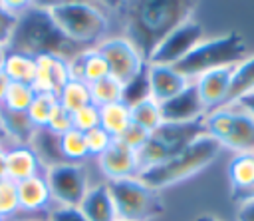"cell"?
Masks as SVG:
<instances>
[{
	"instance_id": "cell-1",
	"label": "cell",
	"mask_w": 254,
	"mask_h": 221,
	"mask_svg": "<svg viewBox=\"0 0 254 221\" xmlns=\"http://www.w3.org/2000/svg\"><path fill=\"white\" fill-rule=\"evenodd\" d=\"M123 26L129 40L143 52L145 60L149 50L167 36L175 26L192 18L194 2L187 0H143L123 4Z\"/></svg>"
},
{
	"instance_id": "cell-2",
	"label": "cell",
	"mask_w": 254,
	"mask_h": 221,
	"mask_svg": "<svg viewBox=\"0 0 254 221\" xmlns=\"http://www.w3.org/2000/svg\"><path fill=\"white\" fill-rule=\"evenodd\" d=\"M8 48L30 56L58 54L67 60L73 58L77 52H81L62 34V30L52 20L46 4H34V2L18 16L16 30L12 34Z\"/></svg>"
},
{
	"instance_id": "cell-3",
	"label": "cell",
	"mask_w": 254,
	"mask_h": 221,
	"mask_svg": "<svg viewBox=\"0 0 254 221\" xmlns=\"http://www.w3.org/2000/svg\"><path fill=\"white\" fill-rule=\"evenodd\" d=\"M46 8L62 34L79 50L97 48L111 36V18L99 4L67 0L50 2Z\"/></svg>"
},
{
	"instance_id": "cell-4",
	"label": "cell",
	"mask_w": 254,
	"mask_h": 221,
	"mask_svg": "<svg viewBox=\"0 0 254 221\" xmlns=\"http://www.w3.org/2000/svg\"><path fill=\"white\" fill-rule=\"evenodd\" d=\"M218 151H220V143L214 141L208 135H202L196 141H192L189 147H185L183 151H179L177 155L169 157L167 161L141 171L139 177L149 187L161 191V189L171 187V185H177V183H181V181L196 175L204 167H208L216 159Z\"/></svg>"
},
{
	"instance_id": "cell-5",
	"label": "cell",
	"mask_w": 254,
	"mask_h": 221,
	"mask_svg": "<svg viewBox=\"0 0 254 221\" xmlns=\"http://www.w3.org/2000/svg\"><path fill=\"white\" fill-rule=\"evenodd\" d=\"M246 54V42L240 34L230 32L218 38L200 40L175 68L187 80H196L198 76L226 66L240 64V58Z\"/></svg>"
},
{
	"instance_id": "cell-6",
	"label": "cell",
	"mask_w": 254,
	"mask_h": 221,
	"mask_svg": "<svg viewBox=\"0 0 254 221\" xmlns=\"http://www.w3.org/2000/svg\"><path fill=\"white\" fill-rule=\"evenodd\" d=\"M206 135L204 131V117L196 121H185V123H173L163 121L153 133H149V139L145 145L137 151L139 161V173L167 161L169 157L177 155L185 147H189L198 137Z\"/></svg>"
},
{
	"instance_id": "cell-7",
	"label": "cell",
	"mask_w": 254,
	"mask_h": 221,
	"mask_svg": "<svg viewBox=\"0 0 254 221\" xmlns=\"http://www.w3.org/2000/svg\"><path fill=\"white\" fill-rule=\"evenodd\" d=\"M117 219L125 221H151L165 211L161 191L149 187L139 175L107 181Z\"/></svg>"
},
{
	"instance_id": "cell-8",
	"label": "cell",
	"mask_w": 254,
	"mask_h": 221,
	"mask_svg": "<svg viewBox=\"0 0 254 221\" xmlns=\"http://www.w3.org/2000/svg\"><path fill=\"white\" fill-rule=\"evenodd\" d=\"M208 137L236 153H254V117L246 111L218 108L204 115Z\"/></svg>"
},
{
	"instance_id": "cell-9",
	"label": "cell",
	"mask_w": 254,
	"mask_h": 221,
	"mask_svg": "<svg viewBox=\"0 0 254 221\" xmlns=\"http://www.w3.org/2000/svg\"><path fill=\"white\" fill-rule=\"evenodd\" d=\"M97 50L105 58L109 66V76L119 80L125 88L135 86L145 78L147 60L143 52L135 46L133 40H129L123 34H111L107 40H103Z\"/></svg>"
},
{
	"instance_id": "cell-10",
	"label": "cell",
	"mask_w": 254,
	"mask_h": 221,
	"mask_svg": "<svg viewBox=\"0 0 254 221\" xmlns=\"http://www.w3.org/2000/svg\"><path fill=\"white\" fill-rule=\"evenodd\" d=\"M54 205L60 207H79L87 189L91 187L89 171L85 163H54L44 169Z\"/></svg>"
},
{
	"instance_id": "cell-11",
	"label": "cell",
	"mask_w": 254,
	"mask_h": 221,
	"mask_svg": "<svg viewBox=\"0 0 254 221\" xmlns=\"http://www.w3.org/2000/svg\"><path fill=\"white\" fill-rule=\"evenodd\" d=\"M202 26L189 18L175 26L167 36H163L147 54V64L155 66H177L200 40H202Z\"/></svg>"
},
{
	"instance_id": "cell-12",
	"label": "cell",
	"mask_w": 254,
	"mask_h": 221,
	"mask_svg": "<svg viewBox=\"0 0 254 221\" xmlns=\"http://www.w3.org/2000/svg\"><path fill=\"white\" fill-rule=\"evenodd\" d=\"M189 84H190V80H187L183 74H179L175 66L147 64V68H145L147 96L151 100H155L159 106L173 100L175 96H179Z\"/></svg>"
},
{
	"instance_id": "cell-13",
	"label": "cell",
	"mask_w": 254,
	"mask_h": 221,
	"mask_svg": "<svg viewBox=\"0 0 254 221\" xmlns=\"http://www.w3.org/2000/svg\"><path fill=\"white\" fill-rule=\"evenodd\" d=\"M101 175L105 181H117V179H127V177H137L139 175V161H137V151L121 143L119 139H113V143L95 159Z\"/></svg>"
},
{
	"instance_id": "cell-14",
	"label": "cell",
	"mask_w": 254,
	"mask_h": 221,
	"mask_svg": "<svg viewBox=\"0 0 254 221\" xmlns=\"http://www.w3.org/2000/svg\"><path fill=\"white\" fill-rule=\"evenodd\" d=\"M67 82H69L67 58L58 54L36 56V80H34L36 92L58 96Z\"/></svg>"
},
{
	"instance_id": "cell-15",
	"label": "cell",
	"mask_w": 254,
	"mask_h": 221,
	"mask_svg": "<svg viewBox=\"0 0 254 221\" xmlns=\"http://www.w3.org/2000/svg\"><path fill=\"white\" fill-rule=\"evenodd\" d=\"M232 72H234V66H226V68L210 70V72L198 76L196 80H192L206 113L212 111V110H218V108H222L226 104Z\"/></svg>"
},
{
	"instance_id": "cell-16",
	"label": "cell",
	"mask_w": 254,
	"mask_h": 221,
	"mask_svg": "<svg viewBox=\"0 0 254 221\" xmlns=\"http://www.w3.org/2000/svg\"><path fill=\"white\" fill-rule=\"evenodd\" d=\"M161 115H163V121H173V123L202 119L206 115V110L200 102L196 86L190 82L179 96L161 104Z\"/></svg>"
},
{
	"instance_id": "cell-17",
	"label": "cell",
	"mask_w": 254,
	"mask_h": 221,
	"mask_svg": "<svg viewBox=\"0 0 254 221\" xmlns=\"http://www.w3.org/2000/svg\"><path fill=\"white\" fill-rule=\"evenodd\" d=\"M44 163L30 143L6 145V177L14 183L44 173Z\"/></svg>"
},
{
	"instance_id": "cell-18",
	"label": "cell",
	"mask_w": 254,
	"mask_h": 221,
	"mask_svg": "<svg viewBox=\"0 0 254 221\" xmlns=\"http://www.w3.org/2000/svg\"><path fill=\"white\" fill-rule=\"evenodd\" d=\"M228 179L232 201H254V153H236L228 165Z\"/></svg>"
},
{
	"instance_id": "cell-19",
	"label": "cell",
	"mask_w": 254,
	"mask_h": 221,
	"mask_svg": "<svg viewBox=\"0 0 254 221\" xmlns=\"http://www.w3.org/2000/svg\"><path fill=\"white\" fill-rule=\"evenodd\" d=\"M16 187H18L20 211H26V213H50L56 207L44 173L36 175V177H30V179H24V181L16 183Z\"/></svg>"
},
{
	"instance_id": "cell-20",
	"label": "cell",
	"mask_w": 254,
	"mask_h": 221,
	"mask_svg": "<svg viewBox=\"0 0 254 221\" xmlns=\"http://www.w3.org/2000/svg\"><path fill=\"white\" fill-rule=\"evenodd\" d=\"M67 68H69V80H79L85 82L87 86L109 76V66L97 48H87L77 52L73 58L67 60Z\"/></svg>"
},
{
	"instance_id": "cell-21",
	"label": "cell",
	"mask_w": 254,
	"mask_h": 221,
	"mask_svg": "<svg viewBox=\"0 0 254 221\" xmlns=\"http://www.w3.org/2000/svg\"><path fill=\"white\" fill-rule=\"evenodd\" d=\"M77 209L81 211V215L87 221H115L117 219L107 181L91 183V187L87 189V193L81 199Z\"/></svg>"
},
{
	"instance_id": "cell-22",
	"label": "cell",
	"mask_w": 254,
	"mask_h": 221,
	"mask_svg": "<svg viewBox=\"0 0 254 221\" xmlns=\"http://www.w3.org/2000/svg\"><path fill=\"white\" fill-rule=\"evenodd\" d=\"M2 72L14 84L34 86V80H36V56H30V54H24V52L8 48L4 64H2Z\"/></svg>"
},
{
	"instance_id": "cell-23",
	"label": "cell",
	"mask_w": 254,
	"mask_h": 221,
	"mask_svg": "<svg viewBox=\"0 0 254 221\" xmlns=\"http://www.w3.org/2000/svg\"><path fill=\"white\" fill-rule=\"evenodd\" d=\"M0 131L2 137L12 139L10 145H14V143H30L36 133V127L28 119V113L8 111L0 108Z\"/></svg>"
},
{
	"instance_id": "cell-24",
	"label": "cell",
	"mask_w": 254,
	"mask_h": 221,
	"mask_svg": "<svg viewBox=\"0 0 254 221\" xmlns=\"http://www.w3.org/2000/svg\"><path fill=\"white\" fill-rule=\"evenodd\" d=\"M129 111H131V123L139 125L147 133H153L163 123L161 106L155 100H151L149 96H141V98L133 100L129 104Z\"/></svg>"
},
{
	"instance_id": "cell-25",
	"label": "cell",
	"mask_w": 254,
	"mask_h": 221,
	"mask_svg": "<svg viewBox=\"0 0 254 221\" xmlns=\"http://www.w3.org/2000/svg\"><path fill=\"white\" fill-rule=\"evenodd\" d=\"M99 125L113 137H121L123 131L131 125V111L127 102H117L99 108Z\"/></svg>"
},
{
	"instance_id": "cell-26",
	"label": "cell",
	"mask_w": 254,
	"mask_h": 221,
	"mask_svg": "<svg viewBox=\"0 0 254 221\" xmlns=\"http://www.w3.org/2000/svg\"><path fill=\"white\" fill-rule=\"evenodd\" d=\"M254 92V56L248 60H242L240 64L234 66L232 80H230V90L226 96V104L222 108H228L236 104L242 96Z\"/></svg>"
},
{
	"instance_id": "cell-27",
	"label": "cell",
	"mask_w": 254,
	"mask_h": 221,
	"mask_svg": "<svg viewBox=\"0 0 254 221\" xmlns=\"http://www.w3.org/2000/svg\"><path fill=\"white\" fill-rule=\"evenodd\" d=\"M58 151L62 161L67 163H85L89 159L87 153V145H85V133L77 131V129H69L64 135L58 137Z\"/></svg>"
},
{
	"instance_id": "cell-28",
	"label": "cell",
	"mask_w": 254,
	"mask_h": 221,
	"mask_svg": "<svg viewBox=\"0 0 254 221\" xmlns=\"http://www.w3.org/2000/svg\"><path fill=\"white\" fill-rule=\"evenodd\" d=\"M60 108V102H58V96L54 94H44V92H36L30 108H28V119L32 121V125L36 129H46L50 119L54 117V113L58 111Z\"/></svg>"
},
{
	"instance_id": "cell-29",
	"label": "cell",
	"mask_w": 254,
	"mask_h": 221,
	"mask_svg": "<svg viewBox=\"0 0 254 221\" xmlns=\"http://www.w3.org/2000/svg\"><path fill=\"white\" fill-rule=\"evenodd\" d=\"M89 94H91V104L101 108V106L125 102L127 88L119 80H115L113 76H107L95 84H89Z\"/></svg>"
},
{
	"instance_id": "cell-30",
	"label": "cell",
	"mask_w": 254,
	"mask_h": 221,
	"mask_svg": "<svg viewBox=\"0 0 254 221\" xmlns=\"http://www.w3.org/2000/svg\"><path fill=\"white\" fill-rule=\"evenodd\" d=\"M58 102H60V108L71 115L73 111H77L83 106L91 104L89 86L85 82H79V80H69L62 88V92L58 94Z\"/></svg>"
},
{
	"instance_id": "cell-31",
	"label": "cell",
	"mask_w": 254,
	"mask_h": 221,
	"mask_svg": "<svg viewBox=\"0 0 254 221\" xmlns=\"http://www.w3.org/2000/svg\"><path fill=\"white\" fill-rule=\"evenodd\" d=\"M36 96V90L34 86H28V84H14L10 82V88L0 104V108L8 110V111H18V113H26L32 100Z\"/></svg>"
},
{
	"instance_id": "cell-32",
	"label": "cell",
	"mask_w": 254,
	"mask_h": 221,
	"mask_svg": "<svg viewBox=\"0 0 254 221\" xmlns=\"http://www.w3.org/2000/svg\"><path fill=\"white\" fill-rule=\"evenodd\" d=\"M20 211L18 205V187L12 179L0 177V217L8 219Z\"/></svg>"
},
{
	"instance_id": "cell-33",
	"label": "cell",
	"mask_w": 254,
	"mask_h": 221,
	"mask_svg": "<svg viewBox=\"0 0 254 221\" xmlns=\"http://www.w3.org/2000/svg\"><path fill=\"white\" fill-rule=\"evenodd\" d=\"M71 125H73V129H77L81 133H87V131L99 127V108L95 104H87L81 110L73 111Z\"/></svg>"
},
{
	"instance_id": "cell-34",
	"label": "cell",
	"mask_w": 254,
	"mask_h": 221,
	"mask_svg": "<svg viewBox=\"0 0 254 221\" xmlns=\"http://www.w3.org/2000/svg\"><path fill=\"white\" fill-rule=\"evenodd\" d=\"M111 143H113V137H111L101 125L85 133V145H87V153H89V157H95V159H97V157H99Z\"/></svg>"
},
{
	"instance_id": "cell-35",
	"label": "cell",
	"mask_w": 254,
	"mask_h": 221,
	"mask_svg": "<svg viewBox=\"0 0 254 221\" xmlns=\"http://www.w3.org/2000/svg\"><path fill=\"white\" fill-rule=\"evenodd\" d=\"M16 22H18V16H14L4 2H0V46L8 48L10 40H12V34L16 30Z\"/></svg>"
},
{
	"instance_id": "cell-36",
	"label": "cell",
	"mask_w": 254,
	"mask_h": 221,
	"mask_svg": "<svg viewBox=\"0 0 254 221\" xmlns=\"http://www.w3.org/2000/svg\"><path fill=\"white\" fill-rule=\"evenodd\" d=\"M121 143H125L127 147H131L133 151H139L143 145H145V141L149 139V133L145 131V129H141L139 125H135V123H131L125 131H123V135L121 137H117Z\"/></svg>"
},
{
	"instance_id": "cell-37",
	"label": "cell",
	"mask_w": 254,
	"mask_h": 221,
	"mask_svg": "<svg viewBox=\"0 0 254 221\" xmlns=\"http://www.w3.org/2000/svg\"><path fill=\"white\" fill-rule=\"evenodd\" d=\"M73 125H71V115L67 113V111H64L62 108H58V111L54 113V117L50 119V123H48V127H46V131H50L52 135H56V137H60V135H64L65 131H69Z\"/></svg>"
},
{
	"instance_id": "cell-38",
	"label": "cell",
	"mask_w": 254,
	"mask_h": 221,
	"mask_svg": "<svg viewBox=\"0 0 254 221\" xmlns=\"http://www.w3.org/2000/svg\"><path fill=\"white\" fill-rule=\"evenodd\" d=\"M48 221H87L77 207H60L56 205L48 213Z\"/></svg>"
},
{
	"instance_id": "cell-39",
	"label": "cell",
	"mask_w": 254,
	"mask_h": 221,
	"mask_svg": "<svg viewBox=\"0 0 254 221\" xmlns=\"http://www.w3.org/2000/svg\"><path fill=\"white\" fill-rule=\"evenodd\" d=\"M236 221H254V201L240 205V209L236 213Z\"/></svg>"
},
{
	"instance_id": "cell-40",
	"label": "cell",
	"mask_w": 254,
	"mask_h": 221,
	"mask_svg": "<svg viewBox=\"0 0 254 221\" xmlns=\"http://www.w3.org/2000/svg\"><path fill=\"white\" fill-rule=\"evenodd\" d=\"M236 104L242 108V111H246L248 115H252V117H254V92H250V94L242 96Z\"/></svg>"
},
{
	"instance_id": "cell-41",
	"label": "cell",
	"mask_w": 254,
	"mask_h": 221,
	"mask_svg": "<svg viewBox=\"0 0 254 221\" xmlns=\"http://www.w3.org/2000/svg\"><path fill=\"white\" fill-rule=\"evenodd\" d=\"M8 88H10V80H8V76L2 72V68H0V104H2V100H4V96H6V92H8Z\"/></svg>"
},
{
	"instance_id": "cell-42",
	"label": "cell",
	"mask_w": 254,
	"mask_h": 221,
	"mask_svg": "<svg viewBox=\"0 0 254 221\" xmlns=\"http://www.w3.org/2000/svg\"><path fill=\"white\" fill-rule=\"evenodd\" d=\"M0 177H6V143H0Z\"/></svg>"
},
{
	"instance_id": "cell-43",
	"label": "cell",
	"mask_w": 254,
	"mask_h": 221,
	"mask_svg": "<svg viewBox=\"0 0 254 221\" xmlns=\"http://www.w3.org/2000/svg\"><path fill=\"white\" fill-rule=\"evenodd\" d=\"M194 221H220V219L214 217V215H210V213H202V215H198Z\"/></svg>"
},
{
	"instance_id": "cell-44",
	"label": "cell",
	"mask_w": 254,
	"mask_h": 221,
	"mask_svg": "<svg viewBox=\"0 0 254 221\" xmlns=\"http://www.w3.org/2000/svg\"><path fill=\"white\" fill-rule=\"evenodd\" d=\"M6 50H8V48L0 46V68H2V64H4V58H6Z\"/></svg>"
},
{
	"instance_id": "cell-45",
	"label": "cell",
	"mask_w": 254,
	"mask_h": 221,
	"mask_svg": "<svg viewBox=\"0 0 254 221\" xmlns=\"http://www.w3.org/2000/svg\"><path fill=\"white\" fill-rule=\"evenodd\" d=\"M0 143H2V131H0Z\"/></svg>"
},
{
	"instance_id": "cell-46",
	"label": "cell",
	"mask_w": 254,
	"mask_h": 221,
	"mask_svg": "<svg viewBox=\"0 0 254 221\" xmlns=\"http://www.w3.org/2000/svg\"><path fill=\"white\" fill-rule=\"evenodd\" d=\"M28 221H40V219H28Z\"/></svg>"
},
{
	"instance_id": "cell-47",
	"label": "cell",
	"mask_w": 254,
	"mask_h": 221,
	"mask_svg": "<svg viewBox=\"0 0 254 221\" xmlns=\"http://www.w3.org/2000/svg\"><path fill=\"white\" fill-rule=\"evenodd\" d=\"M115 221H125V219H115Z\"/></svg>"
},
{
	"instance_id": "cell-48",
	"label": "cell",
	"mask_w": 254,
	"mask_h": 221,
	"mask_svg": "<svg viewBox=\"0 0 254 221\" xmlns=\"http://www.w3.org/2000/svg\"><path fill=\"white\" fill-rule=\"evenodd\" d=\"M0 221H4V219H2V217H0Z\"/></svg>"
}]
</instances>
